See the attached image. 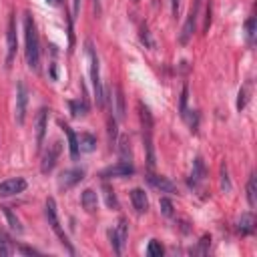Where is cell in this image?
<instances>
[{
	"label": "cell",
	"mask_w": 257,
	"mask_h": 257,
	"mask_svg": "<svg viewBox=\"0 0 257 257\" xmlns=\"http://www.w3.org/2000/svg\"><path fill=\"white\" fill-rule=\"evenodd\" d=\"M24 38H26V62L32 70H38L40 64V48H38V32L30 14L24 16Z\"/></svg>",
	"instance_id": "1"
},
{
	"label": "cell",
	"mask_w": 257,
	"mask_h": 257,
	"mask_svg": "<svg viewBox=\"0 0 257 257\" xmlns=\"http://www.w3.org/2000/svg\"><path fill=\"white\" fill-rule=\"evenodd\" d=\"M46 219H48V225L52 227V231L58 235L60 243L66 247V251H68L70 255H74V247L70 245V241H68L66 233H64V231H62V227H60V221H58V215H56V201H54L52 197H48V199H46Z\"/></svg>",
	"instance_id": "2"
},
{
	"label": "cell",
	"mask_w": 257,
	"mask_h": 257,
	"mask_svg": "<svg viewBox=\"0 0 257 257\" xmlns=\"http://www.w3.org/2000/svg\"><path fill=\"white\" fill-rule=\"evenodd\" d=\"M86 56L90 60V78H92V86H94V96H96V104L102 106L104 104V90H102V84H100V72H98V58H96V52L92 48L90 42H86Z\"/></svg>",
	"instance_id": "3"
},
{
	"label": "cell",
	"mask_w": 257,
	"mask_h": 257,
	"mask_svg": "<svg viewBox=\"0 0 257 257\" xmlns=\"http://www.w3.org/2000/svg\"><path fill=\"white\" fill-rule=\"evenodd\" d=\"M199 6H201V0H195L193 8H191V12H189V16H187V20H185V24H183V30H181V34H179V42H181V44H187V42L191 40L193 32H195L197 18H199Z\"/></svg>",
	"instance_id": "4"
},
{
	"label": "cell",
	"mask_w": 257,
	"mask_h": 257,
	"mask_svg": "<svg viewBox=\"0 0 257 257\" xmlns=\"http://www.w3.org/2000/svg\"><path fill=\"white\" fill-rule=\"evenodd\" d=\"M60 151H62V143H60V141H52V143L48 145V149H46V153H44V157H42V163H40V171H42L44 175L54 169V165H56V161H58V157H60Z\"/></svg>",
	"instance_id": "5"
},
{
	"label": "cell",
	"mask_w": 257,
	"mask_h": 257,
	"mask_svg": "<svg viewBox=\"0 0 257 257\" xmlns=\"http://www.w3.org/2000/svg\"><path fill=\"white\" fill-rule=\"evenodd\" d=\"M135 173V167L131 161H118L116 165H110L100 171L102 179H116V177H131Z\"/></svg>",
	"instance_id": "6"
},
{
	"label": "cell",
	"mask_w": 257,
	"mask_h": 257,
	"mask_svg": "<svg viewBox=\"0 0 257 257\" xmlns=\"http://www.w3.org/2000/svg\"><path fill=\"white\" fill-rule=\"evenodd\" d=\"M126 233H128V231H126V219H120L118 225L108 231V237H110V243H112L116 255L122 253V247H124V243H126Z\"/></svg>",
	"instance_id": "7"
},
{
	"label": "cell",
	"mask_w": 257,
	"mask_h": 257,
	"mask_svg": "<svg viewBox=\"0 0 257 257\" xmlns=\"http://www.w3.org/2000/svg\"><path fill=\"white\" fill-rule=\"evenodd\" d=\"M6 38H8V54H6V66H10V64H12V60H14L16 48H18V36H16V14H10Z\"/></svg>",
	"instance_id": "8"
},
{
	"label": "cell",
	"mask_w": 257,
	"mask_h": 257,
	"mask_svg": "<svg viewBox=\"0 0 257 257\" xmlns=\"http://www.w3.org/2000/svg\"><path fill=\"white\" fill-rule=\"evenodd\" d=\"M26 104H28V90L22 82H18L16 86V122L18 124H24V118H26Z\"/></svg>",
	"instance_id": "9"
},
{
	"label": "cell",
	"mask_w": 257,
	"mask_h": 257,
	"mask_svg": "<svg viewBox=\"0 0 257 257\" xmlns=\"http://www.w3.org/2000/svg\"><path fill=\"white\" fill-rule=\"evenodd\" d=\"M84 179V171L82 169H66V171H62L60 173V177H58V187L60 189H72L76 183H80Z\"/></svg>",
	"instance_id": "10"
},
{
	"label": "cell",
	"mask_w": 257,
	"mask_h": 257,
	"mask_svg": "<svg viewBox=\"0 0 257 257\" xmlns=\"http://www.w3.org/2000/svg\"><path fill=\"white\" fill-rule=\"evenodd\" d=\"M26 189V181L20 179V177H14V179H6L0 183V197H12V195H18Z\"/></svg>",
	"instance_id": "11"
},
{
	"label": "cell",
	"mask_w": 257,
	"mask_h": 257,
	"mask_svg": "<svg viewBox=\"0 0 257 257\" xmlns=\"http://www.w3.org/2000/svg\"><path fill=\"white\" fill-rule=\"evenodd\" d=\"M205 177H207V171H205V165H203V159L201 157H197L195 161H193V171H191V179H189V185L193 187V189H197L203 181H205Z\"/></svg>",
	"instance_id": "12"
},
{
	"label": "cell",
	"mask_w": 257,
	"mask_h": 257,
	"mask_svg": "<svg viewBox=\"0 0 257 257\" xmlns=\"http://www.w3.org/2000/svg\"><path fill=\"white\" fill-rule=\"evenodd\" d=\"M46 124H48V110L40 108L38 114H36V149L42 147V141H44V135H46Z\"/></svg>",
	"instance_id": "13"
},
{
	"label": "cell",
	"mask_w": 257,
	"mask_h": 257,
	"mask_svg": "<svg viewBox=\"0 0 257 257\" xmlns=\"http://www.w3.org/2000/svg\"><path fill=\"white\" fill-rule=\"evenodd\" d=\"M147 181L155 187V189H159V191H163V193H177V185L173 183V181H169L167 177H161V175H149L147 177Z\"/></svg>",
	"instance_id": "14"
},
{
	"label": "cell",
	"mask_w": 257,
	"mask_h": 257,
	"mask_svg": "<svg viewBox=\"0 0 257 257\" xmlns=\"http://www.w3.org/2000/svg\"><path fill=\"white\" fill-rule=\"evenodd\" d=\"M131 201H133V207H135L137 213H147L149 211V199H147L143 189H133L131 191Z\"/></svg>",
	"instance_id": "15"
},
{
	"label": "cell",
	"mask_w": 257,
	"mask_h": 257,
	"mask_svg": "<svg viewBox=\"0 0 257 257\" xmlns=\"http://www.w3.org/2000/svg\"><path fill=\"white\" fill-rule=\"evenodd\" d=\"M80 203H82L86 213H94L96 207H98V197H96V193L92 189H84L82 195H80Z\"/></svg>",
	"instance_id": "16"
},
{
	"label": "cell",
	"mask_w": 257,
	"mask_h": 257,
	"mask_svg": "<svg viewBox=\"0 0 257 257\" xmlns=\"http://www.w3.org/2000/svg\"><path fill=\"white\" fill-rule=\"evenodd\" d=\"M60 126H62V131H64L66 139H68V149H70V157H72V159H76V157H78V153H80V149H78V137L74 135V131H72V128H70L68 124L60 122Z\"/></svg>",
	"instance_id": "17"
},
{
	"label": "cell",
	"mask_w": 257,
	"mask_h": 257,
	"mask_svg": "<svg viewBox=\"0 0 257 257\" xmlns=\"http://www.w3.org/2000/svg\"><path fill=\"white\" fill-rule=\"evenodd\" d=\"M112 92H114V96L110 94V100H114V116L124 118V94H122L120 86H114Z\"/></svg>",
	"instance_id": "18"
},
{
	"label": "cell",
	"mask_w": 257,
	"mask_h": 257,
	"mask_svg": "<svg viewBox=\"0 0 257 257\" xmlns=\"http://www.w3.org/2000/svg\"><path fill=\"white\" fill-rule=\"evenodd\" d=\"M237 229H239L241 235H251L253 229H255V217H253V213H243L241 219H239V223H237Z\"/></svg>",
	"instance_id": "19"
},
{
	"label": "cell",
	"mask_w": 257,
	"mask_h": 257,
	"mask_svg": "<svg viewBox=\"0 0 257 257\" xmlns=\"http://www.w3.org/2000/svg\"><path fill=\"white\" fill-rule=\"evenodd\" d=\"M94 147H96V137H92L90 133H80V137H78L80 153H90V151H94Z\"/></svg>",
	"instance_id": "20"
},
{
	"label": "cell",
	"mask_w": 257,
	"mask_h": 257,
	"mask_svg": "<svg viewBox=\"0 0 257 257\" xmlns=\"http://www.w3.org/2000/svg\"><path fill=\"white\" fill-rule=\"evenodd\" d=\"M139 106V116H141V124H143V131H153V116H151V110H149V106L147 104H143V102H139L137 104Z\"/></svg>",
	"instance_id": "21"
},
{
	"label": "cell",
	"mask_w": 257,
	"mask_h": 257,
	"mask_svg": "<svg viewBox=\"0 0 257 257\" xmlns=\"http://www.w3.org/2000/svg\"><path fill=\"white\" fill-rule=\"evenodd\" d=\"M247 201L251 207L257 205V177H255V173H251V177L247 181Z\"/></svg>",
	"instance_id": "22"
},
{
	"label": "cell",
	"mask_w": 257,
	"mask_h": 257,
	"mask_svg": "<svg viewBox=\"0 0 257 257\" xmlns=\"http://www.w3.org/2000/svg\"><path fill=\"white\" fill-rule=\"evenodd\" d=\"M68 106H70V114H72V116H84V114L88 112V104H86L84 98H80V100H70Z\"/></svg>",
	"instance_id": "23"
},
{
	"label": "cell",
	"mask_w": 257,
	"mask_h": 257,
	"mask_svg": "<svg viewBox=\"0 0 257 257\" xmlns=\"http://www.w3.org/2000/svg\"><path fill=\"white\" fill-rule=\"evenodd\" d=\"M249 94H251V82H247V84H243V86L239 88V94H237V108H239V110H243V108L247 106Z\"/></svg>",
	"instance_id": "24"
},
{
	"label": "cell",
	"mask_w": 257,
	"mask_h": 257,
	"mask_svg": "<svg viewBox=\"0 0 257 257\" xmlns=\"http://www.w3.org/2000/svg\"><path fill=\"white\" fill-rule=\"evenodd\" d=\"M0 209H2V213L6 215V219H8V225H10V227H12L16 233H22L24 229H22V225H20V219H18V217L12 213V209H10V207H0Z\"/></svg>",
	"instance_id": "25"
},
{
	"label": "cell",
	"mask_w": 257,
	"mask_h": 257,
	"mask_svg": "<svg viewBox=\"0 0 257 257\" xmlns=\"http://www.w3.org/2000/svg\"><path fill=\"white\" fill-rule=\"evenodd\" d=\"M12 253H14V247H12L10 239H8V235L0 229V255L8 257V255H12Z\"/></svg>",
	"instance_id": "26"
},
{
	"label": "cell",
	"mask_w": 257,
	"mask_h": 257,
	"mask_svg": "<svg viewBox=\"0 0 257 257\" xmlns=\"http://www.w3.org/2000/svg\"><path fill=\"white\" fill-rule=\"evenodd\" d=\"M118 151H120V155H122V161H131V159H133L131 143H128V139H126V137H122V139H120V143H118Z\"/></svg>",
	"instance_id": "27"
},
{
	"label": "cell",
	"mask_w": 257,
	"mask_h": 257,
	"mask_svg": "<svg viewBox=\"0 0 257 257\" xmlns=\"http://www.w3.org/2000/svg\"><path fill=\"white\" fill-rule=\"evenodd\" d=\"M102 191H104V199H106V205L110 209H118V201L114 197V191L108 187V185H102Z\"/></svg>",
	"instance_id": "28"
},
{
	"label": "cell",
	"mask_w": 257,
	"mask_h": 257,
	"mask_svg": "<svg viewBox=\"0 0 257 257\" xmlns=\"http://www.w3.org/2000/svg\"><path fill=\"white\" fill-rule=\"evenodd\" d=\"M163 251H165V249H163V245H161L159 241H155V239H153V241L149 243V247H147V253H149L151 257H161V255H163Z\"/></svg>",
	"instance_id": "29"
},
{
	"label": "cell",
	"mask_w": 257,
	"mask_h": 257,
	"mask_svg": "<svg viewBox=\"0 0 257 257\" xmlns=\"http://www.w3.org/2000/svg\"><path fill=\"white\" fill-rule=\"evenodd\" d=\"M245 32H247V42L253 44V40H255V18H253V16L247 20V24H245Z\"/></svg>",
	"instance_id": "30"
},
{
	"label": "cell",
	"mask_w": 257,
	"mask_h": 257,
	"mask_svg": "<svg viewBox=\"0 0 257 257\" xmlns=\"http://www.w3.org/2000/svg\"><path fill=\"white\" fill-rule=\"evenodd\" d=\"M221 185L225 191H231V183H229V173H227V165H221Z\"/></svg>",
	"instance_id": "31"
},
{
	"label": "cell",
	"mask_w": 257,
	"mask_h": 257,
	"mask_svg": "<svg viewBox=\"0 0 257 257\" xmlns=\"http://www.w3.org/2000/svg\"><path fill=\"white\" fill-rule=\"evenodd\" d=\"M159 205H161V211H163L165 217H173V203L169 199H161Z\"/></svg>",
	"instance_id": "32"
},
{
	"label": "cell",
	"mask_w": 257,
	"mask_h": 257,
	"mask_svg": "<svg viewBox=\"0 0 257 257\" xmlns=\"http://www.w3.org/2000/svg\"><path fill=\"white\" fill-rule=\"evenodd\" d=\"M141 40H143L147 46H151V48L155 46V42L151 40V34H149V30H147V26H143V28H141Z\"/></svg>",
	"instance_id": "33"
},
{
	"label": "cell",
	"mask_w": 257,
	"mask_h": 257,
	"mask_svg": "<svg viewBox=\"0 0 257 257\" xmlns=\"http://www.w3.org/2000/svg\"><path fill=\"white\" fill-rule=\"evenodd\" d=\"M187 112H189V110H187V86H185L183 92H181V116L185 118Z\"/></svg>",
	"instance_id": "34"
},
{
	"label": "cell",
	"mask_w": 257,
	"mask_h": 257,
	"mask_svg": "<svg viewBox=\"0 0 257 257\" xmlns=\"http://www.w3.org/2000/svg\"><path fill=\"white\" fill-rule=\"evenodd\" d=\"M209 241H211V237H207V235H205V237L201 239L199 247H197V249H195L193 253H201V255H203V253H207V245H209Z\"/></svg>",
	"instance_id": "35"
},
{
	"label": "cell",
	"mask_w": 257,
	"mask_h": 257,
	"mask_svg": "<svg viewBox=\"0 0 257 257\" xmlns=\"http://www.w3.org/2000/svg\"><path fill=\"white\" fill-rule=\"evenodd\" d=\"M108 137H110V141L116 139V120H114L112 116L108 118Z\"/></svg>",
	"instance_id": "36"
},
{
	"label": "cell",
	"mask_w": 257,
	"mask_h": 257,
	"mask_svg": "<svg viewBox=\"0 0 257 257\" xmlns=\"http://www.w3.org/2000/svg\"><path fill=\"white\" fill-rule=\"evenodd\" d=\"M80 14V0H72V16Z\"/></svg>",
	"instance_id": "37"
},
{
	"label": "cell",
	"mask_w": 257,
	"mask_h": 257,
	"mask_svg": "<svg viewBox=\"0 0 257 257\" xmlns=\"http://www.w3.org/2000/svg\"><path fill=\"white\" fill-rule=\"evenodd\" d=\"M20 251L26 253V255H38V251L36 249H30V247H20Z\"/></svg>",
	"instance_id": "38"
},
{
	"label": "cell",
	"mask_w": 257,
	"mask_h": 257,
	"mask_svg": "<svg viewBox=\"0 0 257 257\" xmlns=\"http://www.w3.org/2000/svg\"><path fill=\"white\" fill-rule=\"evenodd\" d=\"M177 12H179V0H173V14L177 16Z\"/></svg>",
	"instance_id": "39"
},
{
	"label": "cell",
	"mask_w": 257,
	"mask_h": 257,
	"mask_svg": "<svg viewBox=\"0 0 257 257\" xmlns=\"http://www.w3.org/2000/svg\"><path fill=\"white\" fill-rule=\"evenodd\" d=\"M48 2H50V4H58V0H48Z\"/></svg>",
	"instance_id": "40"
},
{
	"label": "cell",
	"mask_w": 257,
	"mask_h": 257,
	"mask_svg": "<svg viewBox=\"0 0 257 257\" xmlns=\"http://www.w3.org/2000/svg\"><path fill=\"white\" fill-rule=\"evenodd\" d=\"M135 2H139V0H135Z\"/></svg>",
	"instance_id": "41"
}]
</instances>
